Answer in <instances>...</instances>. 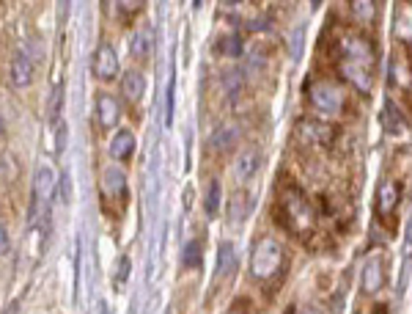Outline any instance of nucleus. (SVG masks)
I'll list each match as a JSON object with an SVG mask.
<instances>
[{"label": "nucleus", "instance_id": "6ab92c4d", "mask_svg": "<svg viewBox=\"0 0 412 314\" xmlns=\"http://www.w3.org/2000/svg\"><path fill=\"white\" fill-rule=\"evenodd\" d=\"M247 210H250V199H247V193H234V199H231V213H228V218H231V224H242L245 218H247Z\"/></svg>", "mask_w": 412, "mask_h": 314}, {"label": "nucleus", "instance_id": "aec40b11", "mask_svg": "<svg viewBox=\"0 0 412 314\" xmlns=\"http://www.w3.org/2000/svg\"><path fill=\"white\" fill-rule=\"evenodd\" d=\"M220 196H223L220 182H217V179H212V182H209V188H206V199H204V207H206V215H209V218H212V215H217V210H220Z\"/></svg>", "mask_w": 412, "mask_h": 314}, {"label": "nucleus", "instance_id": "b1692460", "mask_svg": "<svg viewBox=\"0 0 412 314\" xmlns=\"http://www.w3.org/2000/svg\"><path fill=\"white\" fill-rule=\"evenodd\" d=\"M61 97H63V91H61V83H55V88H52V97H50V121H55L58 119V110H61Z\"/></svg>", "mask_w": 412, "mask_h": 314}, {"label": "nucleus", "instance_id": "c85d7f7f", "mask_svg": "<svg viewBox=\"0 0 412 314\" xmlns=\"http://www.w3.org/2000/svg\"><path fill=\"white\" fill-rule=\"evenodd\" d=\"M371 314H388V306H385V304H377V306H374V312Z\"/></svg>", "mask_w": 412, "mask_h": 314}, {"label": "nucleus", "instance_id": "a211bd4d", "mask_svg": "<svg viewBox=\"0 0 412 314\" xmlns=\"http://www.w3.org/2000/svg\"><path fill=\"white\" fill-rule=\"evenodd\" d=\"M217 50H220L223 55H228V58H239L242 50H245V41H242L239 33H225V36L217 41Z\"/></svg>", "mask_w": 412, "mask_h": 314}, {"label": "nucleus", "instance_id": "9d476101", "mask_svg": "<svg viewBox=\"0 0 412 314\" xmlns=\"http://www.w3.org/2000/svg\"><path fill=\"white\" fill-rule=\"evenodd\" d=\"M119 116H121V105H119V99L113 97V94H96V121L102 124V127H113L116 121H119Z\"/></svg>", "mask_w": 412, "mask_h": 314}, {"label": "nucleus", "instance_id": "cd10ccee", "mask_svg": "<svg viewBox=\"0 0 412 314\" xmlns=\"http://www.w3.org/2000/svg\"><path fill=\"white\" fill-rule=\"evenodd\" d=\"M3 314H19V301H11V304L3 309Z\"/></svg>", "mask_w": 412, "mask_h": 314}, {"label": "nucleus", "instance_id": "412c9836", "mask_svg": "<svg viewBox=\"0 0 412 314\" xmlns=\"http://www.w3.org/2000/svg\"><path fill=\"white\" fill-rule=\"evenodd\" d=\"M182 262H185V268H198V265H201V243H198V240H190V243L185 246Z\"/></svg>", "mask_w": 412, "mask_h": 314}, {"label": "nucleus", "instance_id": "f8f14e48", "mask_svg": "<svg viewBox=\"0 0 412 314\" xmlns=\"http://www.w3.org/2000/svg\"><path fill=\"white\" fill-rule=\"evenodd\" d=\"M132 155H135V135H132V130H119L110 138V157L119 160V163H124Z\"/></svg>", "mask_w": 412, "mask_h": 314}, {"label": "nucleus", "instance_id": "4468645a", "mask_svg": "<svg viewBox=\"0 0 412 314\" xmlns=\"http://www.w3.org/2000/svg\"><path fill=\"white\" fill-rule=\"evenodd\" d=\"M152 47H154V30H152V25H141L130 39L132 58H146L152 52Z\"/></svg>", "mask_w": 412, "mask_h": 314}, {"label": "nucleus", "instance_id": "bb28decb", "mask_svg": "<svg viewBox=\"0 0 412 314\" xmlns=\"http://www.w3.org/2000/svg\"><path fill=\"white\" fill-rule=\"evenodd\" d=\"M61 202H63V204L69 202V174L61 177Z\"/></svg>", "mask_w": 412, "mask_h": 314}, {"label": "nucleus", "instance_id": "9b49d317", "mask_svg": "<svg viewBox=\"0 0 412 314\" xmlns=\"http://www.w3.org/2000/svg\"><path fill=\"white\" fill-rule=\"evenodd\" d=\"M261 168V152L258 149H242V155L236 157V166H234V174L239 182H247L258 174Z\"/></svg>", "mask_w": 412, "mask_h": 314}, {"label": "nucleus", "instance_id": "0eeeda50", "mask_svg": "<svg viewBox=\"0 0 412 314\" xmlns=\"http://www.w3.org/2000/svg\"><path fill=\"white\" fill-rule=\"evenodd\" d=\"M119 55H116V50L110 47V44H99L96 50H94V58H91V72H94V77L96 80H102V83H107V80H113L116 75H119Z\"/></svg>", "mask_w": 412, "mask_h": 314}, {"label": "nucleus", "instance_id": "c756f323", "mask_svg": "<svg viewBox=\"0 0 412 314\" xmlns=\"http://www.w3.org/2000/svg\"><path fill=\"white\" fill-rule=\"evenodd\" d=\"M302 314H319V312H316V309H305Z\"/></svg>", "mask_w": 412, "mask_h": 314}, {"label": "nucleus", "instance_id": "393cba45", "mask_svg": "<svg viewBox=\"0 0 412 314\" xmlns=\"http://www.w3.org/2000/svg\"><path fill=\"white\" fill-rule=\"evenodd\" d=\"M130 268H132L130 257H121L119 259V271H116V287H124V282L130 279Z\"/></svg>", "mask_w": 412, "mask_h": 314}, {"label": "nucleus", "instance_id": "f257e3e1", "mask_svg": "<svg viewBox=\"0 0 412 314\" xmlns=\"http://www.w3.org/2000/svg\"><path fill=\"white\" fill-rule=\"evenodd\" d=\"M374 66H377V55H374L371 41L360 33H347L338 47V69L360 94L371 91Z\"/></svg>", "mask_w": 412, "mask_h": 314}, {"label": "nucleus", "instance_id": "2eb2a0df", "mask_svg": "<svg viewBox=\"0 0 412 314\" xmlns=\"http://www.w3.org/2000/svg\"><path fill=\"white\" fill-rule=\"evenodd\" d=\"M121 94H124V99H130V102L143 99V94H146V77H143L141 72H135V69L124 72V77H121Z\"/></svg>", "mask_w": 412, "mask_h": 314}, {"label": "nucleus", "instance_id": "423d86ee", "mask_svg": "<svg viewBox=\"0 0 412 314\" xmlns=\"http://www.w3.org/2000/svg\"><path fill=\"white\" fill-rule=\"evenodd\" d=\"M399 202H402V185L393 179H382L377 188V218L385 226H391V215L396 213Z\"/></svg>", "mask_w": 412, "mask_h": 314}, {"label": "nucleus", "instance_id": "6e6552de", "mask_svg": "<svg viewBox=\"0 0 412 314\" xmlns=\"http://www.w3.org/2000/svg\"><path fill=\"white\" fill-rule=\"evenodd\" d=\"M8 77H11V86L14 88H28L33 83V61L25 50H17L11 55V63H8Z\"/></svg>", "mask_w": 412, "mask_h": 314}, {"label": "nucleus", "instance_id": "ddd939ff", "mask_svg": "<svg viewBox=\"0 0 412 314\" xmlns=\"http://www.w3.org/2000/svg\"><path fill=\"white\" fill-rule=\"evenodd\" d=\"M412 276V213L407 218V229H404V248H402V276H399V295H404L407 282Z\"/></svg>", "mask_w": 412, "mask_h": 314}, {"label": "nucleus", "instance_id": "1a4fd4ad", "mask_svg": "<svg viewBox=\"0 0 412 314\" xmlns=\"http://www.w3.org/2000/svg\"><path fill=\"white\" fill-rule=\"evenodd\" d=\"M382 284H385V276H382V257L374 254V257H369L366 265H363L360 290H363L366 295H377V293L382 290Z\"/></svg>", "mask_w": 412, "mask_h": 314}, {"label": "nucleus", "instance_id": "a878e982", "mask_svg": "<svg viewBox=\"0 0 412 314\" xmlns=\"http://www.w3.org/2000/svg\"><path fill=\"white\" fill-rule=\"evenodd\" d=\"M8 248H11V237H8V229L0 224V257H6Z\"/></svg>", "mask_w": 412, "mask_h": 314}, {"label": "nucleus", "instance_id": "dca6fc26", "mask_svg": "<svg viewBox=\"0 0 412 314\" xmlns=\"http://www.w3.org/2000/svg\"><path fill=\"white\" fill-rule=\"evenodd\" d=\"M102 185H105V193L110 199H124L127 196V177L119 168H107L102 174Z\"/></svg>", "mask_w": 412, "mask_h": 314}, {"label": "nucleus", "instance_id": "5701e85b", "mask_svg": "<svg viewBox=\"0 0 412 314\" xmlns=\"http://www.w3.org/2000/svg\"><path fill=\"white\" fill-rule=\"evenodd\" d=\"M302 30H305V28H302V25H300V28H294V30H291V47H289V50H291V58H294V61H297V58H300V55H302V36H305V33H302Z\"/></svg>", "mask_w": 412, "mask_h": 314}, {"label": "nucleus", "instance_id": "7c9ffc66", "mask_svg": "<svg viewBox=\"0 0 412 314\" xmlns=\"http://www.w3.org/2000/svg\"><path fill=\"white\" fill-rule=\"evenodd\" d=\"M228 314H242V312H239V309H231V312H228Z\"/></svg>", "mask_w": 412, "mask_h": 314}, {"label": "nucleus", "instance_id": "f3484780", "mask_svg": "<svg viewBox=\"0 0 412 314\" xmlns=\"http://www.w3.org/2000/svg\"><path fill=\"white\" fill-rule=\"evenodd\" d=\"M234 268H236V248H234V243L223 240L220 248H217V276H220V279H223V276H231Z\"/></svg>", "mask_w": 412, "mask_h": 314}, {"label": "nucleus", "instance_id": "20e7f679", "mask_svg": "<svg viewBox=\"0 0 412 314\" xmlns=\"http://www.w3.org/2000/svg\"><path fill=\"white\" fill-rule=\"evenodd\" d=\"M55 193V174L50 166H39L33 174V199H30V213H28V224L36 221V215L41 210L50 207V199Z\"/></svg>", "mask_w": 412, "mask_h": 314}, {"label": "nucleus", "instance_id": "f03ea898", "mask_svg": "<svg viewBox=\"0 0 412 314\" xmlns=\"http://www.w3.org/2000/svg\"><path fill=\"white\" fill-rule=\"evenodd\" d=\"M283 265V248L272 240V237H264L253 246V254H250V273L256 279H269L272 273H278Z\"/></svg>", "mask_w": 412, "mask_h": 314}, {"label": "nucleus", "instance_id": "39448f33", "mask_svg": "<svg viewBox=\"0 0 412 314\" xmlns=\"http://www.w3.org/2000/svg\"><path fill=\"white\" fill-rule=\"evenodd\" d=\"M308 97H311V105H313L319 113H325V116H338L341 108H344V97H341L338 86L330 83V80H316V83H311Z\"/></svg>", "mask_w": 412, "mask_h": 314}, {"label": "nucleus", "instance_id": "4be33fe9", "mask_svg": "<svg viewBox=\"0 0 412 314\" xmlns=\"http://www.w3.org/2000/svg\"><path fill=\"white\" fill-rule=\"evenodd\" d=\"M234 141H236V130H234V127H225L223 133H217V135L212 138L214 149H228V146H231Z\"/></svg>", "mask_w": 412, "mask_h": 314}, {"label": "nucleus", "instance_id": "7ed1b4c3", "mask_svg": "<svg viewBox=\"0 0 412 314\" xmlns=\"http://www.w3.org/2000/svg\"><path fill=\"white\" fill-rule=\"evenodd\" d=\"M283 213H286V224L300 235V232H308V229H313V213H311V204H308V199L300 193V190H294V188H289L286 190V196H283Z\"/></svg>", "mask_w": 412, "mask_h": 314}]
</instances>
